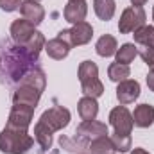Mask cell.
I'll return each mask as SVG.
<instances>
[{
  "label": "cell",
  "mask_w": 154,
  "mask_h": 154,
  "mask_svg": "<svg viewBox=\"0 0 154 154\" xmlns=\"http://www.w3.org/2000/svg\"><path fill=\"white\" fill-rule=\"evenodd\" d=\"M147 86H149L151 91H154V72H149L147 74Z\"/></svg>",
  "instance_id": "cell-29"
},
{
  "label": "cell",
  "mask_w": 154,
  "mask_h": 154,
  "mask_svg": "<svg viewBox=\"0 0 154 154\" xmlns=\"http://www.w3.org/2000/svg\"><path fill=\"white\" fill-rule=\"evenodd\" d=\"M45 38H43V34L39 32V31H34V34L31 36V39L23 45V47H20L22 48V52H23V56L31 61V63H34V61H38L39 57V52L45 48Z\"/></svg>",
  "instance_id": "cell-12"
},
{
  "label": "cell",
  "mask_w": 154,
  "mask_h": 154,
  "mask_svg": "<svg viewBox=\"0 0 154 154\" xmlns=\"http://www.w3.org/2000/svg\"><path fill=\"white\" fill-rule=\"evenodd\" d=\"M133 122L136 127H151L154 124V106L151 104H140L134 108V113H133Z\"/></svg>",
  "instance_id": "cell-14"
},
{
  "label": "cell",
  "mask_w": 154,
  "mask_h": 154,
  "mask_svg": "<svg viewBox=\"0 0 154 154\" xmlns=\"http://www.w3.org/2000/svg\"><path fill=\"white\" fill-rule=\"evenodd\" d=\"M108 125L104 122H99V120H82L75 129V138L81 140L82 143H90L91 140L95 138H100V136H108Z\"/></svg>",
  "instance_id": "cell-5"
},
{
  "label": "cell",
  "mask_w": 154,
  "mask_h": 154,
  "mask_svg": "<svg viewBox=\"0 0 154 154\" xmlns=\"http://www.w3.org/2000/svg\"><path fill=\"white\" fill-rule=\"evenodd\" d=\"M145 20H147V14H145L143 7H136V5L125 7L118 20V31H120V34L136 32L140 27L145 25Z\"/></svg>",
  "instance_id": "cell-3"
},
{
  "label": "cell",
  "mask_w": 154,
  "mask_h": 154,
  "mask_svg": "<svg viewBox=\"0 0 154 154\" xmlns=\"http://www.w3.org/2000/svg\"><path fill=\"white\" fill-rule=\"evenodd\" d=\"M152 20H154V5H152Z\"/></svg>",
  "instance_id": "cell-34"
},
{
  "label": "cell",
  "mask_w": 154,
  "mask_h": 154,
  "mask_svg": "<svg viewBox=\"0 0 154 154\" xmlns=\"http://www.w3.org/2000/svg\"><path fill=\"white\" fill-rule=\"evenodd\" d=\"M131 154H149V152H147L145 149H142V147H136V149H134Z\"/></svg>",
  "instance_id": "cell-31"
},
{
  "label": "cell",
  "mask_w": 154,
  "mask_h": 154,
  "mask_svg": "<svg viewBox=\"0 0 154 154\" xmlns=\"http://www.w3.org/2000/svg\"><path fill=\"white\" fill-rule=\"evenodd\" d=\"M20 14H22V18L31 22L34 27L45 20V9L36 0H23L22 5H20Z\"/></svg>",
  "instance_id": "cell-11"
},
{
  "label": "cell",
  "mask_w": 154,
  "mask_h": 154,
  "mask_svg": "<svg viewBox=\"0 0 154 154\" xmlns=\"http://www.w3.org/2000/svg\"><path fill=\"white\" fill-rule=\"evenodd\" d=\"M88 151H90V154H113L115 147H113V142L109 136H100L88 143Z\"/></svg>",
  "instance_id": "cell-20"
},
{
  "label": "cell",
  "mask_w": 154,
  "mask_h": 154,
  "mask_svg": "<svg viewBox=\"0 0 154 154\" xmlns=\"http://www.w3.org/2000/svg\"><path fill=\"white\" fill-rule=\"evenodd\" d=\"M77 75L81 81V90L86 97H100L104 93V84L99 79V66L93 61H82L79 65Z\"/></svg>",
  "instance_id": "cell-2"
},
{
  "label": "cell",
  "mask_w": 154,
  "mask_h": 154,
  "mask_svg": "<svg viewBox=\"0 0 154 154\" xmlns=\"http://www.w3.org/2000/svg\"><path fill=\"white\" fill-rule=\"evenodd\" d=\"M70 48H72V47H70L66 41H63L61 38L48 39V41L45 43V50H47L48 57H52V59H56V61L65 59V57L70 54Z\"/></svg>",
  "instance_id": "cell-15"
},
{
  "label": "cell",
  "mask_w": 154,
  "mask_h": 154,
  "mask_svg": "<svg viewBox=\"0 0 154 154\" xmlns=\"http://www.w3.org/2000/svg\"><path fill=\"white\" fill-rule=\"evenodd\" d=\"M34 145V138L25 129L4 127L0 133V151L4 154H27Z\"/></svg>",
  "instance_id": "cell-1"
},
{
  "label": "cell",
  "mask_w": 154,
  "mask_h": 154,
  "mask_svg": "<svg viewBox=\"0 0 154 154\" xmlns=\"http://www.w3.org/2000/svg\"><path fill=\"white\" fill-rule=\"evenodd\" d=\"M113 147L116 152H129L131 149V134H122V133H113L111 136Z\"/></svg>",
  "instance_id": "cell-26"
},
{
  "label": "cell",
  "mask_w": 154,
  "mask_h": 154,
  "mask_svg": "<svg viewBox=\"0 0 154 154\" xmlns=\"http://www.w3.org/2000/svg\"><path fill=\"white\" fill-rule=\"evenodd\" d=\"M138 54H140V57L143 59V63L151 68L154 65V47H142L140 50H138Z\"/></svg>",
  "instance_id": "cell-27"
},
{
  "label": "cell",
  "mask_w": 154,
  "mask_h": 154,
  "mask_svg": "<svg viewBox=\"0 0 154 154\" xmlns=\"http://www.w3.org/2000/svg\"><path fill=\"white\" fill-rule=\"evenodd\" d=\"M34 140L38 142L39 149L43 152H47L52 147V133L47 127H43L39 122H36V125H34Z\"/></svg>",
  "instance_id": "cell-22"
},
{
  "label": "cell",
  "mask_w": 154,
  "mask_h": 154,
  "mask_svg": "<svg viewBox=\"0 0 154 154\" xmlns=\"http://www.w3.org/2000/svg\"><path fill=\"white\" fill-rule=\"evenodd\" d=\"M70 36H72V45L74 47L86 45L93 38V27L88 22H79L70 29Z\"/></svg>",
  "instance_id": "cell-13"
},
{
  "label": "cell",
  "mask_w": 154,
  "mask_h": 154,
  "mask_svg": "<svg viewBox=\"0 0 154 154\" xmlns=\"http://www.w3.org/2000/svg\"><path fill=\"white\" fill-rule=\"evenodd\" d=\"M86 14H88V5H86V2H82V4H66L65 5V9H63V16H65V20L66 22H70V23H79V22H84L86 20Z\"/></svg>",
  "instance_id": "cell-17"
},
{
  "label": "cell",
  "mask_w": 154,
  "mask_h": 154,
  "mask_svg": "<svg viewBox=\"0 0 154 154\" xmlns=\"http://www.w3.org/2000/svg\"><path fill=\"white\" fill-rule=\"evenodd\" d=\"M70 4H82V2H86V0H68Z\"/></svg>",
  "instance_id": "cell-32"
},
{
  "label": "cell",
  "mask_w": 154,
  "mask_h": 154,
  "mask_svg": "<svg viewBox=\"0 0 154 154\" xmlns=\"http://www.w3.org/2000/svg\"><path fill=\"white\" fill-rule=\"evenodd\" d=\"M34 25L31 23V22H27L25 18H18V20H14L13 23H11V29H9V32H11V38H13V41L18 45V47H23L29 39H31V36L34 34Z\"/></svg>",
  "instance_id": "cell-9"
},
{
  "label": "cell",
  "mask_w": 154,
  "mask_h": 154,
  "mask_svg": "<svg viewBox=\"0 0 154 154\" xmlns=\"http://www.w3.org/2000/svg\"><path fill=\"white\" fill-rule=\"evenodd\" d=\"M38 122L43 127H47L50 133H56L59 129H65L70 124V111L63 106H52L50 109L43 111Z\"/></svg>",
  "instance_id": "cell-4"
},
{
  "label": "cell",
  "mask_w": 154,
  "mask_h": 154,
  "mask_svg": "<svg viewBox=\"0 0 154 154\" xmlns=\"http://www.w3.org/2000/svg\"><path fill=\"white\" fill-rule=\"evenodd\" d=\"M81 154H86V152H81Z\"/></svg>",
  "instance_id": "cell-35"
},
{
  "label": "cell",
  "mask_w": 154,
  "mask_h": 154,
  "mask_svg": "<svg viewBox=\"0 0 154 154\" xmlns=\"http://www.w3.org/2000/svg\"><path fill=\"white\" fill-rule=\"evenodd\" d=\"M140 97V82L133 81V79H125L122 82H118L116 86V99L122 106L134 102Z\"/></svg>",
  "instance_id": "cell-10"
},
{
  "label": "cell",
  "mask_w": 154,
  "mask_h": 154,
  "mask_svg": "<svg viewBox=\"0 0 154 154\" xmlns=\"http://www.w3.org/2000/svg\"><path fill=\"white\" fill-rule=\"evenodd\" d=\"M115 9H116L115 0H93V11L99 16V20H102V22L111 20L113 14H115Z\"/></svg>",
  "instance_id": "cell-19"
},
{
  "label": "cell",
  "mask_w": 154,
  "mask_h": 154,
  "mask_svg": "<svg viewBox=\"0 0 154 154\" xmlns=\"http://www.w3.org/2000/svg\"><path fill=\"white\" fill-rule=\"evenodd\" d=\"M134 41L142 47H154V25H143L134 34Z\"/></svg>",
  "instance_id": "cell-24"
},
{
  "label": "cell",
  "mask_w": 154,
  "mask_h": 154,
  "mask_svg": "<svg viewBox=\"0 0 154 154\" xmlns=\"http://www.w3.org/2000/svg\"><path fill=\"white\" fill-rule=\"evenodd\" d=\"M32 115H34V109L32 108H27V106H16L13 104V109L9 113L7 118V127H13V129H29L31 122H32Z\"/></svg>",
  "instance_id": "cell-8"
},
{
  "label": "cell",
  "mask_w": 154,
  "mask_h": 154,
  "mask_svg": "<svg viewBox=\"0 0 154 154\" xmlns=\"http://www.w3.org/2000/svg\"><path fill=\"white\" fill-rule=\"evenodd\" d=\"M149 0H131V4L133 5H136V7H142V5H145Z\"/></svg>",
  "instance_id": "cell-30"
},
{
  "label": "cell",
  "mask_w": 154,
  "mask_h": 154,
  "mask_svg": "<svg viewBox=\"0 0 154 154\" xmlns=\"http://www.w3.org/2000/svg\"><path fill=\"white\" fill-rule=\"evenodd\" d=\"M136 56H138V48L134 47V43H124L115 54L116 63H120V65H129V63H133Z\"/></svg>",
  "instance_id": "cell-23"
},
{
  "label": "cell",
  "mask_w": 154,
  "mask_h": 154,
  "mask_svg": "<svg viewBox=\"0 0 154 154\" xmlns=\"http://www.w3.org/2000/svg\"><path fill=\"white\" fill-rule=\"evenodd\" d=\"M23 0H0V9L5 13H13L16 9H20Z\"/></svg>",
  "instance_id": "cell-28"
},
{
  "label": "cell",
  "mask_w": 154,
  "mask_h": 154,
  "mask_svg": "<svg viewBox=\"0 0 154 154\" xmlns=\"http://www.w3.org/2000/svg\"><path fill=\"white\" fill-rule=\"evenodd\" d=\"M131 75V68L129 65H120V63H111L109 68H108V77L113 81V82H122L125 81L127 77Z\"/></svg>",
  "instance_id": "cell-25"
},
{
  "label": "cell",
  "mask_w": 154,
  "mask_h": 154,
  "mask_svg": "<svg viewBox=\"0 0 154 154\" xmlns=\"http://www.w3.org/2000/svg\"><path fill=\"white\" fill-rule=\"evenodd\" d=\"M109 124L113 125L115 133H122V134H131L133 131V113L125 108V106H116L109 113Z\"/></svg>",
  "instance_id": "cell-6"
},
{
  "label": "cell",
  "mask_w": 154,
  "mask_h": 154,
  "mask_svg": "<svg viewBox=\"0 0 154 154\" xmlns=\"http://www.w3.org/2000/svg\"><path fill=\"white\" fill-rule=\"evenodd\" d=\"M149 72H154V65L151 66V68H149Z\"/></svg>",
  "instance_id": "cell-33"
},
{
  "label": "cell",
  "mask_w": 154,
  "mask_h": 154,
  "mask_svg": "<svg viewBox=\"0 0 154 154\" xmlns=\"http://www.w3.org/2000/svg\"><path fill=\"white\" fill-rule=\"evenodd\" d=\"M95 50L100 57H111L115 56L116 50H118V45H116V39L111 36V34H104L100 36L97 45H95Z\"/></svg>",
  "instance_id": "cell-18"
},
{
  "label": "cell",
  "mask_w": 154,
  "mask_h": 154,
  "mask_svg": "<svg viewBox=\"0 0 154 154\" xmlns=\"http://www.w3.org/2000/svg\"><path fill=\"white\" fill-rule=\"evenodd\" d=\"M39 99H41V91L34 86H29V84H20L16 88V91L13 93V104L27 106V108H32V109H36Z\"/></svg>",
  "instance_id": "cell-7"
},
{
  "label": "cell",
  "mask_w": 154,
  "mask_h": 154,
  "mask_svg": "<svg viewBox=\"0 0 154 154\" xmlns=\"http://www.w3.org/2000/svg\"><path fill=\"white\" fill-rule=\"evenodd\" d=\"M20 84H29V86L38 88L39 91H43V90H45V74H43V70H39V68H31L25 75L22 77Z\"/></svg>",
  "instance_id": "cell-21"
},
{
  "label": "cell",
  "mask_w": 154,
  "mask_h": 154,
  "mask_svg": "<svg viewBox=\"0 0 154 154\" xmlns=\"http://www.w3.org/2000/svg\"><path fill=\"white\" fill-rule=\"evenodd\" d=\"M36 2H39V0H36Z\"/></svg>",
  "instance_id": "cell-36"
},
{
  "label": "cell",
  "mask_w": 154,
  "mask_h": 154,
  "mask_svg": "<svg viewBox=\"0 0 154 154\" xmlns=\"http://www.w3.org/2000/svg\"><path fill=\"white\" fill-rule=\"evenodd\" d=\"M77 111H79V116L81 120H95L97 115H99V104H97V99L93 97H82L79 99L77 102Z\"/></svg>",
  "instance_id": "cell-16"
}]
</instances>
